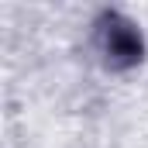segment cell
Listing matches in <instances>:
<instances>
[{
    "mask_svg": "<svg viewBox=\"0 0 148 148\" xmlns=\"http://www.w3.org/2000/svg\"><path fill=\"white\" fill-rule=\"evenodd\" d=\"M107 52L114 55V62L127 66L134 59H141V38L131 24H121V21H110V31H107Z\"/></svg>",
    "mask_w": 148,
    "mask_h": 148,
    "instance_id": "6da1fadb",
    "label": "cell"
}]
</instances>
